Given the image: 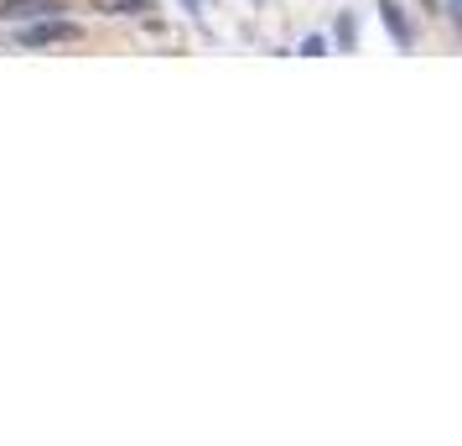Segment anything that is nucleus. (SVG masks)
Masks as SVG:
<instances>
[{
  "instance_id": "f03ea898",
  "label": "nucleus",
  "mask_w": 462,
  "mask_h": 446,
  "mask_svg": "<svg viewBox=\"0 0 462 446\" xmlns=\"http://www.w3.org/2000/svg\"><path fill=\"white\" fill-rule=\"evenodd\" d=\"M63 0H0V26L11 22H37V16H58Z\"/></svg>"
},
{
  "instance_id": "f257e3e1",
  "label": "nucleus",
  "mask_w": 462,
  "mask_h": 446,
  "mask_svg": "<svg viewBox=\"0 0 462 446\" xmlns=\"http://www.w3.org/2000/svg\"><path fill=\"white\" fill-rule=\"evenodd\" d=\"M79 37H84V26L58 22V16H37V26H26L16 42L22 47H58V42H79Z\"/></svg>"
},
{
  "instance_id": "20e7f679",
  "label": "nucleus",
  "mask_w": 462,
  "mask_h": 446,
  "mask_svg": "<svg viewBox=\"0 0 462 446\" xmlns=\"http://www.w3.org/2000/svg\"><path fill=\"white\" fill-rule=\"evenodd\" d=\"M379 11H384V22H390V32H395L400 47H411V26H405V16H400L395 0H379Z\"/></svg>"
},
{
  "instance_id": "7ed1b4c3",
  "label": "nucleus",
  "mask_w": 462,
  "mask_h": 446,
  "mask_svg": "<svg viewBox=\"0 0 462 446\" xmlns=\"http://www.w3.org/2000/svg\"><path fill=\"white\" fill-rule=\"evenodd\" d=\"M94 11H105V16H141V11H151V0H94Z\"/></svg>"
},
{
  "instance_id": "39448f33",
  "label": "nucleus",
  "mask_w": 462,
  "mask_h": 446,
  "mask_svg": "<svg viewBox=\"0 0 462 446\" xmlns=\"http://www.w3.org/2000/svg\"><path fill=\"white\" fill-rule=\"evenodd\" d=\"M301 52H307V58H322V52H328V42H322V37H301Z\"/></svg>"
}]
</instances>
